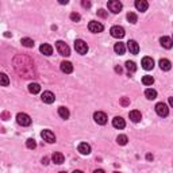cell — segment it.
I'll use <instances>...</instances> for the list:
<instances>
[{
    "label": "cell",
    "instance_id": "obj_36",
    "mask_svg": "<svg viewBox=\"0 0 173 173\" xmlns=\"http://www.w3.org/2000/svg\"><path fill=\"white\" fill-rule=\"evenodd\" d=\"M98 15L102 16V18H107V12L104 11V10H99V11H98Z\"/></svg>",
    "mask_w": 173,
    "mask_h": 173
},
{
    "label": "cell",
    "instance_id": "obj_35",
    "mask_svg": "<svg viewBox=\"0 0 173 173\" xmlns=\"http://www.w3.org/2000/svg\"><path fill=\"white\" fill-rule=\"evenodd\" d=\"M120 103H122V106H129V104H130V100L129 99H127V98H122V100H120Z\"/></svg>",
    "mask_w": 173,
    "mask_h": 173
},
{
    "label": "cell",
    "instance_id": "obj_44",
    "mask_svg": "<svg viewBox=\"0 0 173 173\" xmlns=\"http://www.w3.org/2000/svg\"><path fill=\"white\" fill-rule=\"evenodd\" d=\"M114 173H120V172H114Z\"/></svg>",
    "mask_w": 173,
    "mask_h": 173
},
{
    "label": "cell",
    "instance_id": "obj_37",
    "mask_svg": "<svg viewBox=\"0 0 173 173\" xmlns=\"http://www.w3.org/2000/svg\"><path fill=\"white\" fill-rule=\"evenodd\" d=\"M81 4H83V7H87V8H89V7H91V3H89V2H83Z\"/></svg>",
    "mask_w": 173,
    "mask_h": 173
},
{
    "label": "cell",
    "instance_id": "obj_30",
    "mask_svg": "<svg viewBox=\"0 0 173 173\" xmlns=\"http://www.w3.org/2000/svg\"><path fill=\"white\" fill-rule=\"evenodd\" d=\"M126 68H127V70L129 72H135L137 70V65H135V62H133V61H126Z\"/></svg>",
    "mask_w": 173,
    "mask_h": 173
},
{
    "label": "cell",
    "instance_id": "obj_8",
    "mask_svg": "<svg viewBox=\"0 0 173 173\" xmlns=\"http://www.w3.org/2000/svg\"><path fill=\"white\" fill-rule=\"evenodd\" d=\"M156 112L157 115L160 116H168V114H169V108H168V106L165 103H157L156 104Z\"/></svg>",
    "mask_w": 173,
    "mask_h": 173
},
{
    "label": "cell",
    "instance_id": "obj_26",
    "mask_svg": "<svg viewBox=\"0 0 173 173\" xmlns=\"http://www.w3.org/2000/svg\"><path fill=\"white\" fill-rule=\"evenodd\" d=\"M145 96H146L149 100H154L157 98V92L154 89H152V88H148L146 91H145Z\"/></svg>",
    "mask_w": 173,
    "mask_h": 173
},
{
    "label": "cell",
    "instance_id": "obj_43",
    "mask_svg": "<svg viewBox=\"0 0 173 173\" xmlns=\"http://www.w3.org/2000/svg\"><path fill=\"white\" fill-rule=\"evenodd\" d=\"M73 173H84V172H81V170H75Z\"/></svg>",
    "mask_w": 173,
    "mask_h": 173
},
{
    "label": "cell",
    "instance_id": "obj_10",
    "mask_svg": "<svg viewBox=\"0 0 173 173\" xmlns=\"http://www.w3.org/2000/svg\"><path fill=\"white\" fill-rule=\"evenodd\" d=\"M93 119H95V122H96L98 125H106L107 123V115L104 112H102V111H98V112H95L93 114Z\"/></svg>",
    "mask_w": 173,
    "mask_h": 173
},
{
    "label": "cell",
    "instance_id": "obj_12",
    "mask_svg": "<svg viewBox=\"0 0 173 173\" xmlns=\"http://www.w3.org/2000/svg\"><path fill=\"white\" fill-rule=\"evenodd\" d=\"M142 68L145 70H152L154 68V60L152 57H143L142 58Z\"/></svg>",
    "mask_w": 173,
    "mask_h": 173
},
{
    "label": "cell",
    "instance_id": "obj_15",
    "mask_svg": "<svg viewBox=\"0 0 173 173\" xmlns=\"http://www.w3.org/2000/svg\"><path fill=\"white\" fill-rule=\"evenodd\" d=\"M60 68L64 73H72V72H73V65H72L69 61H62Z\"/></svg>",
    "mask_w": 173,
    "mask_h": 173
},
{
    "label": "cell",
    "instance_id": "obj_28",
    "mask_svg": "<svg viewBox=\"0 0 173 173\" xmlns=\"http://www.w3.org/2000/svg\"><path fill=\"white\" fill-rule=\"evenodd\" d=\"M8 84H10V79H8V76L6 73H0V85L7 87Z\"/></svg>",
    "mask_w": 173,
    "mask_h": 173
},
{
    "label": "cell",
    "instance_id": "obj_17",
    "mask_svg": "<svg viewBox=\"0 0 173 173\" xmlns=\"http://www.w3.org/2000/svg\"><path fill=\"white\" fill-rule=\"evenodd\" d=\"M77 149H79V152L83 154V156H88V154L91 153V146L87 142H81Z\"/></svg>",
    "mask_w": 173,
    "mask_h": 173
},
{
    "label": "cell",
    "instance_id": "obj_3",
    "mask_svg": "<svg viewBox=\"0 0 173 173\" xmlns=\"http://www.w3.org/2000/svg\"><path fill=\"white\" fill-rule=\"evenodd\" d=\"M75 49H76L77 53L83 54V56L88 53V45H87L83 39H76L75 41Z\"/></svg>",
    "mask_w": 173,
    "mask_h": 173
},
{
    "label": "cell",
    "instance_id": "obj_13",
    "mask_svg": "<svg viewBox=\"0 0 173 173\" xmlns=\"http://www.w3.org/2000/svg\"><path fill=\"white\" fill-rule=\"evenodd\" d=\"M127 49H129V52L131 54H138L139 52V45L135 42L134 39H130L129 42H127Z\"/></svg>",
    "mask_w": 173,
    "mask_h": 173
},
{
    "label": "cell",
    "instance_id": "obj_9",
    "mask_svg": "<svg viewBox=\"0 0 173 173\" xmlns=\"http://www.w3.org/2000/svg\"><path fill=\"white\" fill-rule=\"evenodd\" d=\"M41 137H42L43 141H46L47 143L56 142V135H54V133L53 131H50V130H43L42 133H41Z\"/></svg>",
    "mask_w": 173,
    "mask_h": 173
},
{
    "label": "cell",
    "instance_id": "obj_6",
    "mask_svg": "<svg viewBox=\"0 0 173 173\" xmlns=\"http://www.w3.org/2000/svg\"><path fill=\"white\" fill-rule=\"evenodd\" d=\"M110 33L114 38H118V39H120V38H123L125 37V29L122 26H114L111 27V30H110Z\"/></svg>",
    "mask_w": 173,
    "mask_h": 173
},
{
    "label": "cell",
    "instance_id": "obj_29",
    "mask_svg": "<svg viewBox=\"0 0 173 173\" xmlns=\"http://www.w3.org/2000/svg\"><path fill=\"white\" fill-rule=\"evenodd\" d=\"M153 83H154V79H153L152 76H148V75H146V76L142 77V84H143V85H148V87H149V85H152Z\"/></svg>",
    "mask_w": 173,
    "mask_h": 173
},
{
    "label": "cell",
    "instance_id": "obj_11",
    "mask_svg": "<svg viewBox=\"0 0 173 173\" xmlns=\"http://www.w3.org/2000/svg\"><path fill=\"white\" fill-rule=\"evenodd\" d=\"M41 99H42L43 103L52 104V103H54V100H56V96H54V93L50 92V91H45L42 93V96H41Z\"/></svg>",
    "mask_w": 173,
    "mask_h": 173
},
{
    "label": "cell",
    "instance_id": "obj_7",
    "mask_svg": "<svg viewBox=\"0 0 173 173\" xmlns=\"http://www.w3.org/2000/svg\"><path fill=\"white\" fill-rule=\"evenodd\" d=\"M88 29L91 33H95V34H98V33H102V31L104 30V26L100 23V22H96V20H92V22H89V25H88Z\"/></svg>",
    "mask_w": 173,
    "mask_h": 173
},
{
    "label": "cell",
    "instance_id": "obj_45",
    "mask_svg": "<svg viewBox=\"0 0 173 173\" xmlns=\"http://www.w3.org/2000/svg\"><path fill=\"white\" fill-rule=\"evenodd\" d=\"M60 173H66V172H60Z\"/></svg>",
    "mask_w": 173,
    "mask_h": 173
},
{
    "label": "cell",
    "instance_id": "obj_21",
    "mask_svg": "<svg viewBox=\"0 0 173 173\" xmlns=\"http://www.w3.org/2000/svg\"><path fill=\"white\" fill-rule=\"evenodd\" d=\"M160 43H161V46H164L165 49H172V46H173V41L169 37H162L160 39Z\"/></svg>",
    "mask_w": 173,
    "mask_h": 173
},
{
    "label": "cell",
    "instance_id": "obj_31",
    "mask_svg": "<svg viewBox=\"0 0 173 173\" xmlns=\"http://www.w3.org/2000/svg\"><path fill=\"white\" fill-rule=\"evenodd\" d=\"M127 137L125 135V134H122V135H118V138H116V142L119 143V145H122V146H125V145L127 143Z\"/></svg>",
    "mask_w": 173,
    "mask_h": 173
},
{
    "label": "cell",
    "instance_id": "obj_27",
    "mask_svg": "<svg viewBox=\"0 0 173 173\" xmlns=\"http://www.w3.org/2000/svg\"><path fill=\"white\" fill-rule=\"evenodd\" d=\"M20 43L23 45L25 47H34V41L31 38H22Z\"/></svg>",
    "mask_w": 173,
    "mask_h": 173
},
{
    "label": "cell",
    "instance_id": "obj_33",
    "mask_svg": "<svg viewBox=\"0 0 173 173\" xmlns=\"http://www.w3.org/2000/svg\"><path fill=\"white\" fill-rule=\"evenodd\" d=\"M127 20H129L130 22V23H137V20H138V18H137V15H135V14L134 12H129V14H127Z\"/></svg>",
    "mask_w": 173,
    "mask_h": 173
},
{
    "label": "cell",
    "instance_id": "obj_20",
    "mask_svg": "<svg viewBox=\"0 0 173 173\" xmlns=\"http://www.w3.org/2000/svg\"><path fill=\"white\" fill-rule=\"evenodd\" d=\"M52 160L54 164L61 165V164H64V161H65V157H64V154H61V153H54L52 156Z\"/></svg>",
    "mask_w": 173,
    "mask_h": 173
},
{
    "label": "cell",
    "instance_id": "obj_19",
    "mask_svg": "<svg viewBox=\"0 0 173 173\" xmlns=\"http://www.w3.org/2000/svg\"><path fill=\"white\" fill-rule=\"evenodd\" d=\"M148 7H149V4H148V2H145V0H137L135 2V8L141 12H145L148 10Z\"/></svg>",
    "mask_w": 173,
    "mask_h": 173
},
{
    "label": "cell",
    "instance_id": "obj_14",
    "mask_svg": "<svg viewBox=\"0 0 173 173\" xmlns=\"http://www.w3.org/2000/svg\"><path fill=\"white\" fill-rule=\"evenodd\" d=\"M112 126L115 127V129H119V130H122V129H125L126 122H125L123 118H120V116H115V118H114V119H112Z\"/></svg>",
    "mask_w": 173,
    "mask_h": 173
},
{
    "label": "cell",
    "instance_id": "obj_40",
    "mask_svg": "<svg viewBox=\"0 0 173 173\" xmlns=\"http://www.w3.org/2000/svg\"><path fill=\"white\" fill-rule=\"evenodd\" d=\"M146 158H148V160L150 161V160H153V156H152V154H148V156H146Z\"/></svg>",
    "mask_w": 173,
    "mask_h": 173
},
{
    "label": "cell",
    "instance_id": "obj_42",
    "mask_svg": "<svg viewBox=\"0 0 173 173\" xmlns=\"http://www.w3.org/2000/svg\"><path fill=\"white\" fill-rule=\"evenodd\" d=\"M169 104H170V106H173V99L172 98H169Z\"/></svg>",
    "mask_w": 173,
    "mask_h": 173
},
{
    "label": "cell",
    "instance_id": "obj_32",
    "mask_svg": "<svg viewBox=\"0 0 173 173\" xmlns=\"http://www.w3.org/2000/svg\"><path fill=\"white\" fill-rule=\"evenodd\" d=\"M26 146H27V149H35L37 148V142H35V139L29 138L26 141Z\"/></svg>",
    "mask_w": 173,
    "mask_h": 173
},
{
    "label": "cell",
    "instance_id": "obj_41",
    "mask_svg": "<svg viewBox=\"0 0 173 173\" xmlns=\"http://www.w3.org/2000/svg\"><path fill=\"white\" fill-rule=\"evenodd\" d=\"M115 70H116V72H119V73H120V72H122V68H120V66H116V68H115Z\"/></svg>",
    "mask_w": 173,
    "mask_h": 173
},
{
    "label": "cell",
    "instance_id": "obj_16",
    "mask_svg": "<svg viewBox=\"0 0 173 173\" xmlns=\"http://www.w3.org/2000/svg\"><path fill=\"white\" fill-rule=\"evenodd\" d=\"M39 50H41V53H42L43 56H52V54H53V47L50 46L49 43H42V45H41V47H39Z\"/></svg>",
    "mask_w": 173,
    "mask_h": 173
},
{
    "label": "cell",
    "instance_id": "obj_38",
    "mask_svg": "<svg viewBox=\"0 0 173 173\" xmlns=\"http://www.w3.org/2000/svg\"><path fill=\"white\" fill-rule=\"evenodd\" d=\"M47 161H49V158H47V157H45V158H42V164H45V165H47V164H49Z\"/></svg>",
    "mask_w": 173,
    "mask_h": 173
},
{
    "label": "cell",
    "instance_id": "obj_39",
    "mask_svg": "<svg viewBox=\"0 0 173 173\" xmlns=\"http://www.w3.org/2000/svg\"><path fill=\"white\" fill-rule=\"evenodd\" d=\"M93 173H106V172H104L103 169H95Z\"/></svg>",
    "mask_w": 173,
    "mask_h": 173
},
{
    "label": "cell",
    "instance_id": "obj_18",
    "mask_svg": "<svg viewBox=\"0 0 173 173\" xmlns=\"http://www.w3.org/2000/svg\"><path fill=\"white\" fill-rule=\"evenodd\" d=\"M129 116H130L131 122H134V123H138V122H141V119H142V114H141L139 111H137V110L130 111Z\"/></svg>",
    "mask_w": 173,
    "mask_h": 173
},
{
    "label": "cell",
    "instance_id": "obj_2",
    "mask_svg": "<svg viewBox=\"0 0 173 173\" xmlns=\"http://www.w3.org/2000/svg\"><path fill=\"white\" fill-rule=\"evenodd\" d=\"M56 49H57V52L61 54L62 57H69L70 56V49L69 46L64 42V41H57L56 42Z\"/></svg>",
    "mask_w": 173,
    "mask_h": 173
},
{
    "label": "cell",
    "instance_id": "obj_34",
    "mask_svg": "<svg viewBox=\"0 0 173 173\" xmlns=\"http://www.w3.org/2000/svg\"><path fill=\"white\" fill-rule=\"evenodd\" d=\"M80 19H81L80 14H77V12H72V14H70V20H73V22H79Z\"/></svg>",
    "mask_w": 173,
    "mask_h": 173
},
{
    "label": "cell",
    "instance_id": "obj_24",
    "mask_svg": "<svg viewBox=\"0 0 173 173\" xmlns=\"http://www.w3.org/2000/svg\"><path fill=\"white\" fill-rule=\"evenodd\" d=\"M29 91H30V93H33V95L39 93L41 92V85L38 83H31V84H29Z\"/></svg>",
    "mask_w": 173,
    "mask_h": 173
},
{
    "label": "cell",
    "instance_id": "obj_1",
    "mask_svg": "<svg viewBox=\"0 0 173 173\" xmlns=\"http://www.w3.org/2000/svg\"><path fill=\"white\" fill-rule=\"evenodd\" d=\"M14 64H15V69L20 76L23 77H34V64L30 60L29 57L25 56H18L14 60Z\"/></svg>",
    "mask_w": 173,
    "mask_h": 173
},
{
    "label": "cell",
    "instance_id": "obj_25",
    "mask_svg": "<svg viewBox=\"0 0 173 173\" xmlns=\"http://www.w3.org/2000/svg\"><path fill=\"white\" fill-rule=\"evenodd\" d=\"M58 115H60L62 119H68V118H69V110H68L66 107H60L58 108Z\"/></svg>",
    "mask_w": 173,
    "mask_h": 173
},
{
    "label": "cell",
    "instance_id": "obj_23",
    "mask_svg": "<svg viewBox=\"0 0 173 173\" xmlns=\"http://www.w3.org/2000/svg\"><path fill=\"white\" fill-rule=\"evenodd\" d=\"M160 68L162 70H170L172 68V62L169 60H166V58H162V60H160Z\"/></svg>",
    "mask_w": 173,
    "mask_h": 173
},
{
    "label": "cell",
    "instance_id": "obj_4",
    "mask_svg": "<svg viewBox=\"0 0 173 173\" xmlns=\"http://www.w3.org/2000/svg\"><path fill=\"white\" fill-rule=\"evenodd\" d=\"M16 122L19 123L20 126H30L31 125V118L27 115V114H25V112H19L16 115Z\"/></svg>",
    "mask_w": 173,
    "mask_h": 173
},
{
    "label": "cell",
    "instance_id": "obj_5",
    "mask_svg": "<svg viewBox=\"0 0 173 173\" xmlns=\"http://www.w3.org/2000/svg\"><path fill=\"white\" fill-rule=\"evenodd\" d=\"M107 7L112 14H118V12H120L123 6H122V3L119 2V0H110V2L107 3Z\"/></svg>",
    "mask_w": 173,
    "mask_h": 173
},
{
    "label": "cell",
    "instance_id": "obj_22",
    "mask_svg": "<svg viewBox=\"0 0 173 173\" xmlns=\"http://www.w3.org/2000/svg\"><path fill=\"white\" fill-rule=\"evenodd\" d=\"M114 50H115V53H116V54H119V56H123L125 52H126V46H125V43H122V42L115 43V46H114Z\"/></svg>",
    "mask_w": 173,
    "mask_h": 173
}]
</instances>
